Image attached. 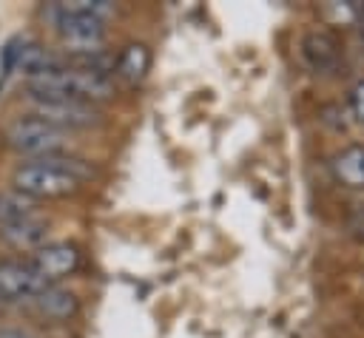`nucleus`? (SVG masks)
Segmentation results:
<instances>
[{
	"mask_svg": "<svg viewBox=\"0 0 364 338\" xmlns=\"http://www.w3.org/2000/svg\"><path fill=\"white\" fill-rule=\"evenodd\" d=\"M26 85L34 97H63V99H77L88 105H97L114 97V82L105 74L85 71L77 65H63V62L26 77Z\"/></svg>",
	"mask_w": 364,
	"mask_h": 338,
	"instance_id": "f257e3e1",
	"label": "nucleus"
},
{
	"mask_svg": "<svg viewBox=\"0 0 364 338\" xmlns=\"http://www.w3.org/2000/svg\"><path fill=\"white\" fill-rule=\"evenodd\" d=\"M3 139L11 151L23 153V156H31V159H40V156H48V153H60L65 151V142H68V133L54 128L51 122L40 119V116H17L6 125L3 131Z\"/></svg>",
	"mask_w": 364,
	"mask_h": 338,
	"instance_id": "f03ea898",
	"label": "nucleus"
},
{
	"mask_svg": "<svg viewBox=\"0 0 364 338\" xmlns=\"http://www.w3.org/2000/svg\"><path fill=\"white\" fill-rule=\"evenodd\" d=\"M11 185H14V190H20V193H26L28 199H60V196H68V193H74L82 182L80 179H74V176H68V173H63V170H57V168H51V165H43V162H23L17 170H14V176H11Z\"/></svg>",
	"mask_w": 364,
	"mask_h": 338,
	"instance_id": "7ed1b4c3",
	"label": "nucleus"
},
{
	"mask_svg": "<svg viewBox=\"0 0 364 338\" xmlns=\"http://www.w3.org/2000/svg\"><path fill=\"white\" fill-rule=\"evenodd\" d=\"M54 26L65 45L74 51H97L105 40V20L94 17L88 11H80L68 3H57L54 9Z\"/></svg>",
	"mask_w": 364,
	"mask_h": 338,
	"instance_id": "20e7f679",
	"label": "nucleus"
},
{
	"mask_svg": "<svg viewBox=\"0 0 364 338\" xmlns=\"http://www.w3.org/2000/svg\"><path fill=\"white\" fill-rule=\"evenodd\" d=\"M28 108L31 116H40L46 122H51L60 131H71V128H91L102 122V114L88 105V102H77V99H63V97H34L28 94Z\"/></svg>",
	"mask_w": 364,
	"mask_h": 338,
	"instance_id": "39448f33",
	"label": "nucleus"
},
{
	"mask_svg": "<svg viewBox=\"0 0 364 338\" xmlns=\"http://www.w3.org/2000/svg\"><path fill=\"white\" fill-rule=\"evenodd\" d=\"M48 281L26 261H0V304H17L31 301L37 293H43Z\"/></svg>",
	"mask_w": 364,
	"mask_h": 338,
	"instance_id": "423d86ee",
	"label": "nucleus"
},
{
	"mask_svg": "<svg viewBox=\"0 0 364 338\" xmlns=\"http://www.w3.org/2000/svg\"><path fill=\"white\" fill-rule=\"evenodd\" d=\"M28 264L48 281V284H57L60 278L71 276L77 267H80V250L68 241H46L40 250L31 253Z\"/></svg>",
	"mask_w": 364,
	"mask_h": 338,
	"instance_id": "0eeeda50",
	"label": "nucleus"
},
{
	"mask_svg": "<svg viewBox=\"0 0 364 338\" xmlns=\"http://www.w3.org/2000/svg\"><path fill=\"white\" fill-rule=\"evenodd\" d=\"M46 239H48V219H43L40 213L0 227V241L11 250H31L34 253L46 244Z\"/></svg>",
	"mask_w": 364,
	"mask_h": 338,
	"instance_id": "6e6552de",
	"label": "nucleus"
},
{
	"mask_svg": "<svg viewBox=\"0 0 364 338\" xmlns=\"http://www.w3.org/2000/svg\"><path fill=\"white\" fill-rule=\"evenodd\" d=\"M43 318H51V321H68L71 315H77L80 304H77V295L57 287V284H48L43 293H37L31 301H28Z\"/></svg>",
	"mask_w": 364,
	"mask_h": 338,
	"instance_id": "1a4fd4ad",
	"label": "nucleus"
},
{
	"mask_svg": "<svg viewBox=\"0 0 364 338\" xmlns=\"http://www.w3.org/2000/svg\"><path fill=\"white\" fill-rule=\"evenodd\" d=\"M333 173L344 187H364V145H347L336 153Z\"/></svg>",
	"mask_w": 364,
	"mask_h": 338,
	"instance_id": "9d476101",
	"label": "nucleus"
},
{
	"mask_svg": "<svg viewBox=\"0 0 364 338\" xmlns=\"http://www.w3.org/2000/svg\"><path fill=\"white\" fill-rule=\"evenodd\" d=\"M114 68H117V74H119L125 82H139V80L145 77V71L151 68V51H148V45H142V43H128V45L119 51Z\"/></svg>",
	"mask_w": 364,
	"mask_h": 338,
	"instance_id": "9b49d317",
	"label": "nucleus"
},
{
	"mask_svg": "<svg viewBox=\"0 0 364 338\" xmlns=\"http://www.w3.org/2000/svg\"><path fill=\"white\" fill-rule=\"evenodd\" d=\"M37 213V202L28 199L26 193L20 190H0V227L3 224H11V222H20V219H28Z\"/></svg>",
	"mask_w": 364,
	"mask_h": 338,
	"instance_id": "f8f14e48",
	"label": "nucleus"
},
{
	"mask_svg": "<svg viewBox=\"0 0 364 338\" xmlns=\"http://www.w3.org/2000/svg\"><path fill=\"white\" fill-rule=\"evenodd\" d=\"M350 99H353V114L364 122V80L353 88V97H350Z\"/></svg>",
	"mask_w": 364,
	"mask_h": 338,
	"instance_id": "ddd939ff",
	"label": "nucleus"
},
{
	"mask_svg": "<svg viewBox=\"0 0 364 338\" xmlns=\"http://www.w3.org/2000/svg\"><path fill=\"white\" fill-rule=\"evenodd\" d=\"M0 338H31V335L23 329H0Z\"/></svg>",
	"mask_w": 364,
	"mask_h": 338,
	"instance_id": "4468645a",
	"label": "nucleus"
}]
</instances>
